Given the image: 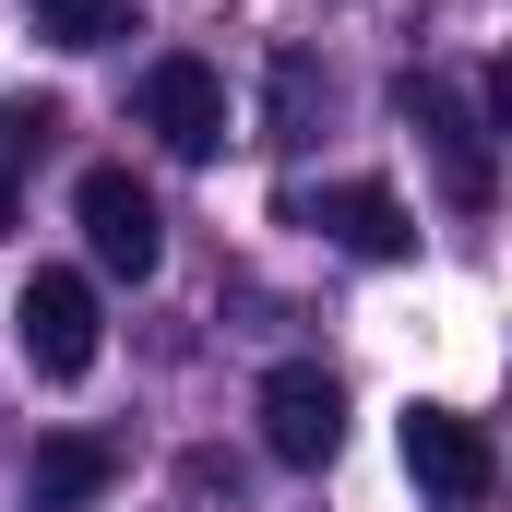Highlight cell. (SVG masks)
<instances>
[{
  "label": "cell",
  "mask_w": 512,
  "mask_h": 512,
  "mask_svg": "<svg viewBox=\"0 0 512 512\" xmlns=\"http://www.w3.org/2000/svg\"><path fill=\"white\" fill-rule=\"evenodd\" d=\"M12 346H24V370L36 382H84L96 370V346H108V322H96V286L84 274H24V298H12Z\"/></svg>",
  "instance_id": "6da1fadb"
},
{
  "label": "cell",
  "mask_w": 512,
  "mask_h": 512,
  "mask_svg": "<svg viewBox=\"0 0 512 512\" xmlns=\"http://www.w3.org/2000/svg\"><path fill=\"white\" fill-rule=\"evenodd\" d=\"M393 441H405V477H417L429 501H453V512L501 489V441H489L465 405H405V429H393Z\"/></svg>",
  "instance_id": "7a4b0ae2"
},
{
  "label": "cell",
  "mask_w": 512,
  "mask_h": 512,
  "mask_svg": "<svg viewBox=\"0 0 512 512\" xmlns=\"http://www.w3.org/2000/svg\"><path fill=\"white\" fill-rule=\"evenodd\" d=\"M262 453H274V465H334V453H346V382H334L322 358L262 370Z\"/></svg>",
  "instance_id": "3957f363"
},
{
  "label": "cell",
  "mask_w": 512,
  "mask_h": 512,
  "mask_svg": "<svg viewBox=\"0 0 512 512\" xmlns=\"http://www.w3.org/2000/svg\"><path fill=\"white\" fill-rule=\"evenodd\" d=\"M72 215H84V251L108 262V274H131V286L167 262V215H155V191L131 167H84L72 179Z\"/></svg>",
  "instance_id": "277c9868"
},
{
  "label": "cell",
  "mask_w": 512,
  "mask_h": 512,
  "mask_svg": "<svg viewBox=\"0 0 512 512\" xmlns=\"http://www.w3.org/2000/svg\"><path fill=\"white\" fill-rule=\"evenodd\" d=\"M393 108L417 120V143H429V155H441V191H453L465 215L501 191V167H489V120H477V108H465L441 72H405V84H393Z\"/></svg>",
  "instance_id": "5b68a950"
},
{
  "label": "cell",
  "mask_w": 512,
  "mask_h": 512,
  "mask_svg": "<svg viewBox=\"0 0 512 512\" xmlns=\"http://www.w3.org/2000/svg\"><path fill=\"white\" fill-rule=\"evenodd\" d=\"M131 108H143V131H155L167 155H191V167L227 155V84H215V60H191V48H167Z\"/></svg>",
  "instance_id": "8992f818"
},
{
  "label": "cell",
  "mask_w": 512,
  "mask_h": 512,
  "mask_svg": "<svg viewBox=\"0 0 512 512\" xmlns=\"http://www.w3.org/2000/svg\"><path fill=\"white\" fill-rule=\"evenodd\" d=\"M286 215H298V227H322V239H346L358 262H405V251H417V215L393 203L382 179H334V191H298Z\"/></svg>",
  "instance_id": "52a82bcc"
},
{
  "label": "cell",
  "mask_w": 512,
  "mask_h": 512,
  "mask_svg": "<svg viewBox=\"0 0 512 512\" xmlns=\"http://www.w3.org/2000/svg\"><path fill=\"white\" fill-rule=\"evenodd\" d=\"M108 477H120V453L96 429H60V441L24 453V512H84V501H108Z\"/></svg>",
  "instance_id": "ba28073f"
},
{
  "label": "cell",
  "mask_w": 512,
  "mask_h": 512,
  "mask_svg": "<svg viewBox=\"0 0 512 512\" xmlns=\"http://www.w3.org/2000/svg\"><path fill=\"white\" fill-rule=\"evenodd\" d=\"M48 131H60V108H48V96H0V239L24 227V167L48 155Z\"/></svg>",
  "instance_id": "9c48e42d"
},
{
  "label": "cell",
  "mask_w": 512,
  "mask_h": 512,
  "mask_svg": "<svg viewBox=\"0 0 512 512\" xmlns=\"http://www.w3.org/2000/svg\"><path fill=\"white\" fill-rule=\"evenodd\" d=\"M48 48H120L131 36V0H24Z\"/></svg>",
  "instance_id": "30bf717a"
},
{
  "label": "cell",
  "mask_w": 512,
  "mask_h": 512,
  "mask_svg": "<svg viewBox=\"0 0 512 512\" xmlns=\"http://www.w3.org/2000/svg\"><path fill=\"white\" fill-rule=\"evenodd\" d=\"M310 96H322V72L286 48V60H274V143H298V131H310Z\"/></svg>",
  "instance_id": "8fae6325"
}]
</instances>
